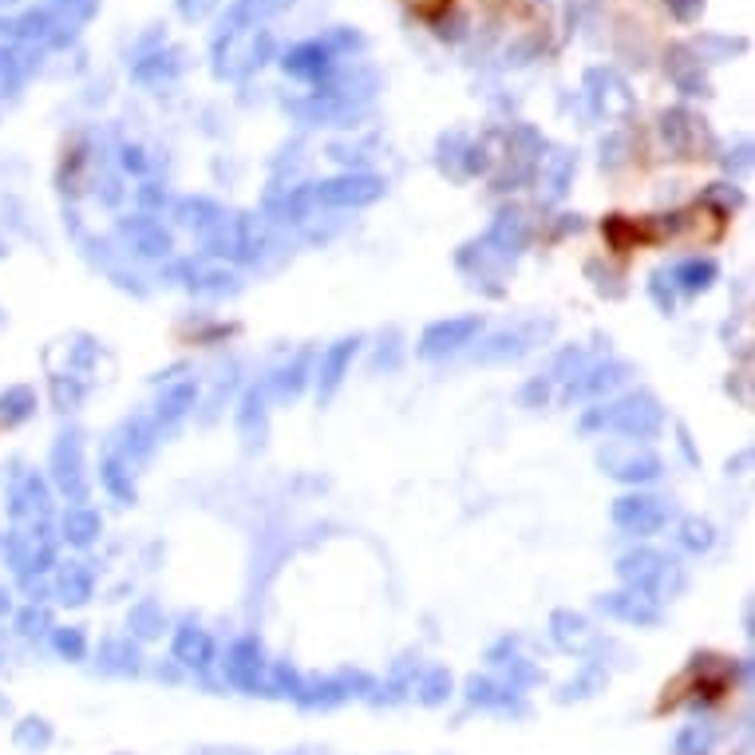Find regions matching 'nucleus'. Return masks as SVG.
I'll list each match as a JSON object with an SVG mask.
<instances>
[{
  "instance_id": "1",
  "label": "nucleus",
  "mask_w": 755,
  "mask_h": 755,
  "mask_svg": "<svg viewBox=\"0 0 755 755\" xmlns=\"http://www.w3.org/2000/svg\"><path fill=\"white\" fill-rule=\"evenodd\" d=\"M407 4H416L419 12H436V9H443L448 0H407Z\"/></svg>"
}]
</instances>
